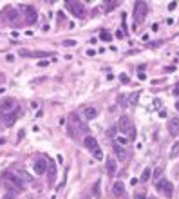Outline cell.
I'll list each match as a JSON object with an SVG mask.
<instances>
[{
    "instance_id": "1",
    "label": "cell",
    "mask_w": 179,
    "mask_h": 199,
    "mask_svg": "<svg viewBox=\"0 0 179 199\" xmlns=\"http://www.w3.org/2000/svg\"><path fill=\"white\" fill-rule=\"evenodd\" d=\"M87 127L83 125V121L80 120V116L78 114H69V123H67V134L71 136V138H74V140H78L80 138V132H83Z\"/></svg>"
},
{
    "instance_id": "2",
    "label": "cell",
    "mask_w": 179,
    "mask_h": 199,
    "mask_svg": "<svg viewBox=\"0 0 179 199\" xmlns=\"http://www.w3.org/2000/svg\"><path fill=\"white\" fill-rule=\"evenodd\" d=\"M118 130H120L121 134H129V138H134V134H136V130H134V127H132V121H130V118H127V116H121V118H120V121H118Z\"/></svg>"
},
{
    "instance_id": "3",
    "label": "cell",
    "mask_w": 179,
    "mask_h": 199,
    "mask_svg": "<svg viewBox=\"0 0 179 199\" xmlns=\"http://www.w3.org/2000/svg\"><path fill=\"white\" fill-rule=\"evenodd\" d=\"M146 11H149V7H146L145 2H136V6H134V18H136V24L143 22L145 16H146Z\"/></svg>"
},
{
    "instance_id": "4",
    "label": "cell",
    "mask_w": 179,
    "mask_h": 199,
    "mask_svg": "<svg viewBox=\"0 0 179 199\" xmlns=\"http://www.w3.org/2000/svg\"><path fill=\"white\" fill-rule=\"evenodd\" d=\"M13 107H16V100L15 98H4L2 101H0V116L9 114Z\"/></svg>"
},
{
    "instance_id": "5",
    "label": "cell",
    "mask_w": 179,
    "mask_h": 199,
    "mask_svg": "<svg viewBox=\"0 0 179 199\" xmlns=\"http://www.w3.org/2000/svg\"><path fill=\"white\" fill-rule=\"evenodd\" d=\"M4 176H6V179H7L9 183H11V185H15V186L18 188V190H20V188H24V179H22V177H20L16 172H13V170H7Z\"/></svg>"
},
{
    "instance_id": "6",
    "label": "cell",
    "mask_w": 179,
    "mask_h": 199,
    "mask_svg": "<svg viewBox=\"0 0 179 199\" xmlns=\"http://www.w3.org/2000/svg\"><path fill=\"white\" fill-rule=\"evenodd\" d=\"M156 188L159 192H163L166 197H172L174 195V186H172V183H168L166 179H159V181H157V185H156Z\"/></svg>"
},
{
    "instance_id": "7",
    "label": "cell",
    "mask_w": 179,
    "mask_h": 199,
    "mask_svg": "<svg viewBox=\"0 0 179 199\" xmlns=\"http://www.w3.org/2000/svg\"><path fill=\"white\" fill-rule=\"evenodd\" d=\"M65 7H67L74 16H78V18H83V16H85V9H83V6L78 4V2H67Z\"/></svg>"
},
{
    "instance_id": "8",
    "label": "cell",
    "mask_w": 179,
    "mask_h": 199,
    "mask_svg": "<svg viewBox=\"0 0 179 199\" xmlns=\"http://www.w3.org/2000/svg\"><path fill=\"white\" fill-rule=\"evenodd\" d=\"M24 16H25V22L27 24H35L36 20H38V13H36V9L33 6H25L24 7Z\"/></svg>"
},
{
    "instance_id": "9",
    "label": "cell",
    "mask_w": 179,
    "mask_h": 199,
    "mask_svg": "<svg viewBox=\"0 0 179 199\" xmlns=\"http://www.w3.org/2000/svg\"><path fill=\"white\" fill-rule=\"evenodd\" d=\"M49 170V165H47V159L45 158H38L35 161V174L42 176V174H45Z\"/></svg>"
},
{
    "instance_id": "10",
    "label": "cell",
    "mask_w": 179,
    "mask_h": 199,
    "mask_svg": "<svg viewBox=\"0 0 179 199\" xmlns=\"http://www.w3.org/2000/svg\"><path fill=\"white\" fill-rule=\"evenodd\" d=\"M112 150L116 152V156H118L120 161H125V159H127V150H125L118 141H112Z\"/></svg>"
},
{
    "instance_id": "11",
    "label": "cell",
    "mask_w": 179,
    "mask_h": 199,
    "mask_svg": "<svg viewBox=\"0 0 179 199\" xmlns=\"http://www.w3.org/2000/svg\"><path fill=\"white\" fill-rule=\"evenodd\" d=\"M112 195H114V197H123V195H125V183L116 181V183L112 185Z\"/></svg>"
},
{
    "instance_id": "12",
    "label": "cell",
    "mask_w": 179,
    "mask_h": 199,
    "mask_svg": "<svg viewBox=\"0 0 179 199\" xmlns=\"http://www.w3.org/2000/svg\"><path fill=\"white\" fill-rule=\"evenodd\" d=\"M168 132L170 136H179V118H172L168 121Z\"/></svg>"
},
{
    "instance_id": "13",
    "label": "cell",
    "mask_w": 179,
    "mask_h": 199,
    "mask_svg": "<svg viewBox=\"0 0 179 199\" xmlns=\"http://www.w3.org/2000/svg\"><path fill=\"white\" fill-rule=\"evenodd\" d=\"M83 145H85L89 150H94V149H98V141L94 140L92 136H87V138H85V141H83Z\"/></svg>"
},
{
    "instance_id": "14",
    "label": "cell",
    "mask_w": 179,
    "mask_h": 199,
    "mask_svg": "<svg viewBox=\"0 0 179 199\" xmlns=\"http://www.w3.org/2000/svg\"><path fill=\"white\" fill-rule=\"evenodd\" d=\"M83 116H85L87 120H94V118L98 116V110L94 109V107H87L85 110H83Z\"/></svg>"
},
{
    "instance_id": "15",
    "label": "cell",
    "mask_w": 179,
    "mask_h": 199,
    "mask_svg": "<svg viewBox=\"0 0 179 199\" xmlns=\"http://www.w3.org/2000/svg\"><path fill=\"white\" fill-rule=\"evenodd\" d=\"M16 116H18V110H16L15 114H11V112L6 114V116H4V123L7 125V127H9V125H13V123H15V120H16Z\"/></svg>"
},
{
    "instance_id": "16",
    "label": "cell",
    "mask_w": 179,
    "mask_h": 199,
    "mask_svg": "<svg viewBox=\"0 0 179 199\" xmlns=\"http://www.w3.org/2000/svg\"><path fill=\"white\" fill-rule=\"evenodd\" d=\"M107 172H109V176H114L116 174V161L112 158L107 159Z\"/></svg>"
},
{
    "instance_id": "17",
    "label": "cell",
    "mask_w": 179,
    "mask_h": 199,
    "mask_svg": "<svg viewBox=\"0 0 179 199\" xmlns=\"http://www.w3.org/2000/svg\"><path fill=\"white\" fill-rule=\"evenodd\" d=\"M54 177H56V165L52 163L49 166V183H54Z\"/></svg>"
},
{
    "instance_id": "18",
    "label": "cell",
    "mask_w": 179,
    "mask_h": 199,
    "mask_svg": "<svg viewBox=\"0 0 179 199\" xmlns=\"http://www.w3.org/2000/svg\"><path fill=\"white\" fill-rule=\"evenodd\" d=\"M177 156H179V141H175L170 149V158H177Z\"/></svg>"
},
{
    "instance_id": "19",
    "label": "cell",
    "mask_w": 179,
    "mask_h": 199,
    "mask_svg": "<svg viewBox=\"0 0 179 199\" xmlns=\"http://www.w3.org/2000/svg\"><path fill=\"white\" fill-rule=\"evenodd\" d=\"M6 11H7V18H9V20H16V16H18L16 9H13V7H7Z\"/></svg>"
},
{
    "instance_id": "20",
    "label": "cell",
    "mask_w": 179,
    "mask_h": 199,
    "mask_svg": "<svg viewBox=\"0 0 179 199\" xmlns=\"http://www.w3.org/2000/svg\"><path fill=\"white\" fill-rule=\"evenodd\" d=\"M150 174H152L150 169H145L143 174H141V183H146V181H149V179H150Z\"/></svg>"
},
{
    "instance_id": "21",
    "label": "cell",
    "mask_w": 179,
    "mask_h": 199,
    "mask_svg": "<svg viewBox=\"0 0 179 199\" xmlns=\"http://www.w3.org/2000/svg\"><path fill=\"white\" fill-rule=\"evenodd\" d=\"M91 152H92V158L94 159H103V154L100 150V147H98V149H94V150H91Z\"/></svg>"
},
{
    "instance_id": "22",
    "label": "cell",
    "mask_w": 179,
    "mask_h": 199,
    "mask_svg": "<svg viewBox=\"0 0 179 199\" xmlns=\"http://www.w3.org/2000/svg\"><path fill=\"white\" fill-rule=\"evenodd\" d=\"M100 38H101L103 42H110V40H112V36H110V35L107 33V31H103V33L100 35Z\"/></svg>"
},
{
    "instance_id": "23",
    "label": "cell",
    "mask_w": 179,
    "mask_h": 199,
    "mask_svg": "<svg viewBox=\"0 0 179 199\" xmlns=\"http://www.w3.org/2000/svg\"><path fill=\"white\" fill-rule=\"evenodd\" d=\"M92 194L96 195V197H100V194H101V192H100V183H96V185H94V188H92Z\"/></svg>"
},
{
    "instance_id": "24",
    "label": "cell",
    "mask_w": 179,
    "mask_h": 199,
    "mask_svg": "<svg viewBox=\"0 0 179 199\" xmlns=\"http://www.w3.org/2000/svg\"><path fill=\"white\" fill-rule=\"evenodd\" d=\"M120 81L121 83H129V76L125 74V72H121V74H120Z\"/></svg>"
},
{
    "instance_id": "25",
    "label": "cell",
    "mask_w": 179,
    "mask_h": 199,
    "mask_svg": "<svg viewBox=\"0 0 179 199\" xmlns=\"http://www.w3.org/2000/svg\"><path fill=\"white\" fill-rule=\"evenodd\" d=\"M114 141H118L121 147H127V143H129V141H127V138H118V140H114Z\"/></svg>"
},
{
    "instance_id": "26",
    "label": "cell",
    "mask_w": 179,
    "mask_h": 199,
    "mask_svg": "<svg viewBox=\"0 0 179 199\" xmlns=\"http://www.w3.org/2000/svg\"><path fill=\"white\" fill-rule=\"evenodd\" d=\"M136 101H138V92H134V94H132V96H130V103H132V105H134V103H136Z\"/></svg>"
},
{
    "instance_id": "27",
    "label": "cell",
    "mask_w": 179,
    "mask_h": 199,
    "mask_svg": "<svg viewBox=\"0 0 179 199\" xmlns=\"http://www.w3.org/2000/svg\"><path fill=\"white\" fill-rule=\"evenodd\" d=\"M136 199H145V192H143V190L138 192V194H136Z\"/></svg>"
},
{
    "instance_id": "28",
    "label": "cell",
    "mask_w": 179,
    "mask_h": 199,
    "mask_svg": "<svg viewBox=\"0 0 179 199\" xmlns=\"http://www.w3.org/2000/svg\"><path fill=\"white\" fill-rule=\"evenodd\" d=\"M74 44H76L74 40H65V42H64V45H74Z\"/></svg>"
},
{
    "instance_id": "29",
    "label": "cell",
    "mask_w": 179,
    "mask_h": 199,
    "mask_svg": "<svg viewBox=\"0 0 179 199\" xmlns=\"http://www.w3.org/2000/svg\"><path fill=\"white\" fill-rule=\"evenodd\" d=\"M174 94H175V96H179V83H177V85L174 87Z\"/></svg>"
},
{
    "instance_id": "30",
    "label": "cell",
    "mask_w": 179,
    "mask_h": 199,
    "mask_svg": "<svg viewBox=\"0 0 179 199\" xmlns=\"http://www.w3.org/2000/svg\"><path fill=\"white\" fill-rule=\"evenodd\" d=\"M87 55H89V56H94V55H96V51H94V49H89Z\"/></svg>"
},
{
    "instance_id": "31",
    "label": "cell",
    "mask_w": 179,
    "mask_h": 199,
    "mask_svg": "<svg viewBox=\"0 0 179 199\" xmlns=\"http://www.w3.org/2000/svg\"><path fill=\"white\" fill-rule=\"evenodd\" d=\"M138 76H139V80H145V72H143V71H139V72H138Z\"/></svg>"
},
{
    "instance_id": "32",
    "label": "cell",
    "mask_w": 179,
    "mask_h": 199,
    "mask_svg": "<svg viewBox=\"0 0 179 199\" xmlns=\"http://www.w3.org/2000/svg\"><path fill=\"white\" fill-rule=\"evenodd\" d=\"M174 71H175V67H166L165 69V72H174Z\"/></svg>"
},
{
    "instance_id": "33",
    "label": "cell",
    "mask_w": 179,
    "mask_h": 199,
    "mask_svg": "<svg viewBox=\"0 0 179 199\" xmlns=\"http://www.w3.org/2000/svg\"><path fill=\"white\" fill-rule=\"evenodd\" d=\"M116 36H118V38H123V31H116Z\"/></svg>"
},
{
    "instance_id": "34",
    "label": "cell",
    "mask_w": 179,
    "mask_h": 199,
    "mask_svg": "<svg viewBox=\"0 0 179 199\" xmlns=\"http://www.w3.org/2000/svg\"><path fill=\"white\" fill-rule=\"evenodd\" d=\"M4 143H6V140H4V138H0V145H4Z\"/></svg>"
},
{
    "instance_id": "35",
    "label": "cell",
    "mask_w": 179,
    "mask_h": 199,
    "mask_svg": "<svg viewBox=\"0 0 179 199\" xmlns=\"http://www.w3.org/2000/svg\"><path fill=\"white\" fill-rule=\"evenodd\" d=\"M4 199H15V197H13V195H6Z\"/></svg>"
},
{
    "instance_id": "36",
    "label": "cell",
    "mask_w": 179,
    "mask_h": 199,
    "mask_svg": "<svg viewBox=\"0 0 179 199\" xmlns=\"http://www.w3.org/2000/svg\"><path fill=\"white\" fill-rule=\"evenodd\" d=\"M175 109H177V110H179V101H177V103H175Z\"/></svg>"
},
{
    "instance_id": "37",
    "label": "cell",
    "mask_w": 179,
    "mask_h": 199,
    "mask_svg": "<svg viewBox=\"0 0 179 199\" xmlns=\"http://www.w3.org/2000/svg\"><path fill=\"white\" fill-rule=\"evenodd\" d=\"M149 199H156V197H149Z\"/></svg>"
}]
</instances>
